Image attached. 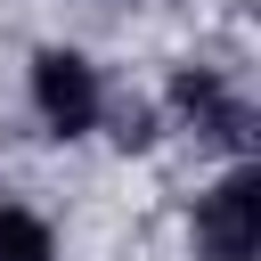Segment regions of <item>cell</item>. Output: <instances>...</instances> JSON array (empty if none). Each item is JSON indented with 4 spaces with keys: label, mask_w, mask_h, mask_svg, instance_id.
Listing matches in <instances>:
<instances>
[{
    "label": "cell",
    "mask_w": 261,
    "mask_h": 261,
    "mask_svg": "<svg viewBox=\"0 0 261 261\" xmlns=\"http://www.w3.org/2000/svg\"><path fill=\"white\" fill-rule=\"evenodd\" d=\"M196 245L212 261H253L261 253V171H228L204 212H196Z\"/></svg>",
    "instance_id": "6da1fadb"
},
{
    "label": "cell",
    "mask_w": 261,
    "mask_h": 261,
    "mask_svg": "<svg viewBox=\"0 0 261 261\" xmlns=\"http://www.w3.org/2000/svg\"><path fill=\"white\" fill-rule=\"evenodd\" d=\"M33 106H41V122H49L57 139H82V130L98 122V73H90V57L41 49V57H33Z\"/></svg>",
    "instance_id": "7a4b0ae2"
},
{
    "label": "cell",
    "mask_w": 261,
    "mask_h": 261,
    "mask_svg": "<svg viewBox=\"0 0 261 261\" xmlns=\"http://www.w3.org/2000/svg\"><path fill=\"white\" fill-rule=\"evenodd\" d=\"M171 106L204 130V139H220V147H245V106L228 98V82L220 73H204V65H188L179 82H171Z\"/></svg>",
    "instance_id": "3957f363"
},
{
    "label": "cell",
    "mask_w": 261,
    "mask_h": 261,
    "mask_svg": "<svg viewBox=\"0 0 261 261\" xmlns=\"http://www.w3.org/2000/svg\"><path fill=\"white\" fill-rule=\"evenodd\" d=\"M0 261H57L49 228H41L24 204H0Z\"/></svg>",
    "instance_id": "277c9868"
}]
</instances>
